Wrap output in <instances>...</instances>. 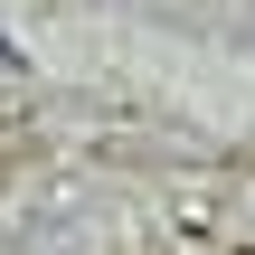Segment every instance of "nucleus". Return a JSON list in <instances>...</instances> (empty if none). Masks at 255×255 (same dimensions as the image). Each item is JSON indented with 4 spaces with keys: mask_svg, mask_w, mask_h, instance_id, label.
Returning a JSON list of instances; mask_svg holds the SVG:
<instances>
[{
    "mask_svg": "<svg viewBox=\"0 0 255 255\" xmlns=\"http://www.w3.org/2000/svg\"><path fill=\"white\" fill-rule=\"evenodd\" d=\"M0 66H9V47H0Z\"/></svg>",
    "mask_w": 255,
    "mask_h": 255,
    "instance_id": "f257e3e1",
    "label": "nucleus"
}]
</instances>
